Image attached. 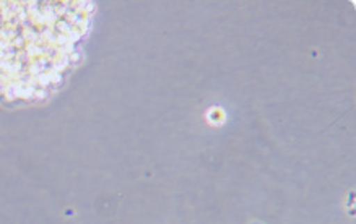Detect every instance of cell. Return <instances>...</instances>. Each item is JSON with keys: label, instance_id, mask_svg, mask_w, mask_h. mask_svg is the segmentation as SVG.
<instances>
[{"label": "cell", "instance_id": "6da1fadb", "mask_svg": "<svg viewBox=\"0 0 356 224\" xmlns=\"http://www.w3.org/2000/svg\"><path fill=\"white\" fill-rule=\"evenodd\" d=\"M93 2H0V99L38 101L79 64Z\"/></svg>", "mask_w": 356, "mask_h": 224}]
</instances>
